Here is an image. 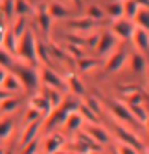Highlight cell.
Masks as SVG:
<instances>
[{"label":"cell","mask_w":149,"mask_h":154,"mask_svg":"<svg viewBox=\"0 0 149 154\" xmlns=\"http://www.w3.org/2000/svg\"><path fill=\"white\" fill-rule=\"evenodd\" d=\"M35 44H37L35 35H33V31L30 28L21 35V38H18V42H17V55L21 57V61L24 64H28L31 68H35L39 64L37 55H35Z\"/></svg>","instance_id":"obj_1"},{"label":"cell","mask_w":149,"mask_h":154,"mask_svg":"<svg viewBox=\"0 0 149 154\" xmlns=\"http://www.w3.org/2000/svg\"><path fill=\"white\" fill-rule=\"evenodd\" d=\"M11 70L26 92H35L39 88V72H35V68H31L24 63H15Z\"/></svg>","instance_id":"obj_2"},{"label":"cell","mask_w":149,"mask_h":154,"mask_svg":"<svg viewBox=\"0 0 149 154\" xmlns=\"http://www.w3.org/2000/svg\"><path fill=\"white\" fill-rule=\"evenodd\" d=\"M39 81H43L44 86H50V88H53V90H59V92H65V90H66L65 79H63L59 73H55L53 68H43V70H41Z\"/></svg>","instance_id":"obj_3"},{"label":"cell","mask_w":149,"mask_h":154,"mask_svg":"<svg viewBox=\"0 0 149 154\" xmlns=\"http://www.w3.org/2000/svg\"><path fill=\"white\" fill-rule=\"evenodd\" d=\"M114 130H116V136L120 138V141H122V143H125V145H129V147H133L135 150H142V149H144L142 140L136 136V134H133L131 130H127L125 127L116 125V127H114Z\"/></svg>","instance_id":"obj_4"},{"label":"cell","mask_w":149,"mask_h":154,"mask_svg":"<svg viewBox=\"0 0 149 154\" xmlns=\"http://www.w3.org/2000/svg\"><path fill=\"white\" fill-rule=\"evenodd\" d=\"M135 24L131 22V20H125V18H120V20H114V24H113V33L116 38H122V41H129V38L133 37V33H135Z\"/></svg>","instance_id":"obj_5"},{"label":"cell","mask_w":149,"mask_h":154,"mask_svg":"<svg viewBox=\"0 0 149 154\" xmlns=\"http://www.w3.org/2000/svg\"><path fill=\"white\" fill-rule=\"evenodd\" d=\"M114 46H116V37L110 33V31H105V33H101V35L98 37L96 51H98L100 55H107V53H110V51L114 50Z\"/></svg>","instance_id":"obj_6"},{"label":"cell","mask_w":149,"mask_h":154,"mask_svg":"<svg viewBox=\"0 0 149 154\" xmlns=\"http://www.w3.org/2000/svg\"><path fill=\"white\" fill-rule=\"evenodd\" d=\"M43 128V119H37V121H31L24 127L22 130V136H21V147L28 145L30 141L37 140V136H39V130Z\"/></svg>","instance_id":"obj_7"},{"label":"cell","mask_w":149,"mask_h":154,"mask_svg":"<svg viewBox=\"0 0 149 154\" xmlns=\"http://www.w3.org/2000/svg\"><path fill=\"white\" fill-rule=\"evenodd\" d=\"M66 116H68V114H66L63 108H55V110H52V112L46 116V119L43 121V127H44L46 130H53L55 127H59V125L65 123Z\"/></svg>","instance_id":"obj_8"},{"label":"cell","mask_w":149,"mask_h":154,"mask_svg":"<svg viewBox=\"0 0 149 154\" xmlns=\"http://www.w3.org/2000/svg\"><path fill=\"white\" fill-rule=\"evenodd\" d=\"M85 130H87V136L94 141V143H98V145H105V143L110 141L109 132L103 127H100V125H88Z\"/></svg>","instance_id":"obj_9"},{"label":"cell","mask_w":149,"mask_h":154,"mask_svg":"<svg viewBox=\"0 0 149 154\" xmlns=\"http://www.w3.org/2000/svg\"><path fill=\"white\" fill-rule=\"evenodd\" d=\"M125 59H127V53H125L123 50L110 53V57H109L107 63H105V72H107V73H114V72H118V70L125 64Z\"/></svg>","instance_id":"obj_10"},{"label":"cell","mask_w":149,"mask_h":154,"mask_svg":"<svg viewBox=\"0 0 149 154\" xmlns=\"http://www.w3.org/2000/svg\"><path fill=\"white\" fill-rule=\"evenodd\" d=\"M46 8V13L50 15V18L52 20H61V18H66L68 15H70V9L66 8V6H63L61 2H50L48 6H44Z\"/></svg>","instance_id":"obj_11"},{"label":"cell","mask_w":149,"mask_h":154,"mask_svg":"<svg viewBox=\"0 0 149 154\" xmlns=\"http://www.w3.org/2000/svg\"><path fill=\"white\" fill-rule=\"evenodd\" d=\"M65 143V138L61 136L59 132H55V134H50V136L46 138L44 141V152L46 154H55V152H59L61 147Z\"/></svg>","instance_id":"obj_12"},{"label":"cell","mask_w":149,"mask_h":154,"mask_svg":"<svg viewBox=\"0 0 149 154\" xmlns=\"http://www.w3.org/2000/svg\"><path fill=\"white\" fill-rule=\"evenodd\" d=\"M131 38H133L135 46H136L144 55H145V53H147V50H149V33H147V29H140V28H136Z\"/></svg>","instance_id":"obj_13"},{"label":"cell","mask_w":149,"mask_h":154,"mask_svg":"<svg viewBox=\"0 0 149 154\" xmlns=\"http://www.w3.org/2000/svg\"><path fill=\"white\" fill-rule=\"evenodd\" d=\"M96 24H98V22L90 20V18H85V17H81V18H74V20H68V28L76 29L78 33H87V31H92V29L96 28Z\"/></svg>","instance_id":"obj_14"},{"label":"cell","mask_w":149,"mask_h":154,"mask_svg":"<svg viewBox=\"0 0 149 154\" xmlns=\"http://www.w3.org/2000/svg\"><path fill=\"white\" fill-rule=\"evenodd\" d=\"M30 105H31V108H35L37 112H39L43 118H46V116L52 112V106H50V103H48V99L44 97L43 94H37V95H33L31 97V101H30Z\"/></svg>","instance_id":"obj_15"},{"label":"cell","mask_w":149,"mask_h":154,"mask_svg":"<svg viewBox=\"0 0 149 154\" xmlns=\"http://www.w3.org/2000/svg\"><path fill=\"white\" fill-rule=\"evenodd\" d=\"M110 110H113V114L116 116V118H118L120 121L129 123V125H135V123H136V121H135V118L131 116V112H129L127 105H123V103H113Z\"/></svg>","instance_id":"obj_16"},{"label":"cell","mask_w":149,"mask_h":154,"mask_svg":"<svg viewBox=\"0 0 149 154\" xmlns=\"http://www.w3.org/2000/svg\"><path fill=\"white\" fill-rule=\"evenodd\" d=\"M35 55H37V61L44 64V68H52V66H53V63H52V59H50L48 46H46L44 42H39V41H37V44H35Z\"/></svg>","instance_id":"obj_17"},{"label":"cell","mask_w":149,"mask_h":154,"mask_svg":"<svg viewBox=\"0 0 149 154\" xmlns=\"http://www.w3.org/2000/svg\"><path fill=\"white\" fill-rule=\"evenodd\" d=\"M43 95H44V97L48 99V103H50L52 110L59 108V106H61V103H63V94H61L59 90H53V88H50V86H44V90H43Z\"/></svg>","instance_id":"obj_18"},{"label":"cell","mask_w":149,"mask_h":154,"mask_svg":"<svg viewBox=\"0 0 149 154\" xmlns=\"http://www.w3.org/2000/svg\"><path fill=\"white\" fill-rule=\"evenodd\" d=\"M37 22H39V26H41V31L44 33V37H48L50 35V28H52V18H50V15L46 13V8L43 6V8H39V11H37Z\"/></svg>","instance_id":"obj_19"},{"label":"cell","mask_w":149,"mask_h":154,"mask_svg":"<svg viewBox=\"0 0 149 154\" xmlns=\"http://www.w3.org/2000/svg\"><path fill=\"white\" fill-rule=\"evenodd\" d=\"M0 88L6 90L8 94H17V92H21V90H22L21 83H18V79H17L13 73H6L4 81H2V86H0Z\"/></svg>","instance_id":"obj_20"},{"label":"cell","mask_w":149,"mask_h":154,"mask_svg":"<svg viewBox=\"0 0 149 154\" xmlns=\"http://www.w3.org/2000/svg\"><path fill=\"white\" fill-rule=\"evenodd\" d=\"M13 11L17 17H28L33 13V6L28 0H13Z\"/></svg>","instance_id":"obj_21"},{"label":"cell","mask_w":149,"mask_h":154,"mask_svg":"<svg viewBox=\"0 0 149 154\" xmlns=\"http://www.w3.org/2000/svg\"><path fill=\"white\" fill-rule=\"evenodd\" d=\"M129 64H131V70L135 73H144L145 68H147V61H145V57L142 53H135L131 55V61H129Z\"/></svg>","instance_id":"obj_22"},{"label":"cell","mask_w":149,"mask_h":154,"mask_svg":"<svg viewBox=\"0 0 149 154\" xmlns=\"http://www.w3.org/2000/svg\"><path fill=\"white\" fill-rule=\"evenodd\" d=\"M65 128L68 130V132H76L81 125H83V119H81V116L78 114V112H72V114H68L66 116V119H65Z\"/></svg>","instance_id":"obj_23"},{"label":"cell","mask_w":149,"mask_h":154,"mask_svg":"<svg viewBox=\"0 0 149 154\" xmlns=\"http://www.w3.org/2000/svg\"><path fill=\"white\" fill-rule=\"evenodd\" d=\"M17 42H18V38L11 33V29H8L6 31V35H4V38H2V50H6L9 55L11 53H17Z\"/></svg>","instance_id":"obj_24"},{"label":"cell","mask_w":149,"mask_h":154,"mask_svg":"<svg viewBox=\"0 0 149 154\" xmlns=\"http://www.w3.org/2000/svg\"><path fill=\"white\" fill-rule=\"evenodd\" d=\"M133 24H135V28L147 29L149 28V11L147 9H138L135 18H133Z\"/></svg>","instance_id":"obj_25"},{"label":"cell","mask_w":149,"mask_h":154,"mask_svg":"<svg viewBox=\"0 0 149 154\" xmlns=\"http://www.w3.org/2000/svg\"><path fill=\"white\" fill-rule=\"evenodd\" d=\"M127 108H129V112H131V116L135 118L136 123H140V125H145V123H147V110H145L144 105H138V106H127Z\"/></svg>","instance_id":"obj_26"},{"label":"cell","mask_w":149,"mask_h":154,"mask_svg":"<svg viewBox=\"0 0 149 154\" xmlns=\"http://www.w3.org/2000/svg\"><path fill=\"white\" fill-rule=\"evenodd\" d=\"M138 9L140 8L135 4V0H123V2H122V11H123L125 20H131L133 22V18H135V15H136Z\"/></svg>","instance_id":"obj_27"},{"label":"cell","mask_w":149,"mask_h":154,"mask_svg":"<svg viewBox=\"0 0 149 154\" xmlns=\"http://www.w3.org/2000/svg\"><path fill=\"white\" fill-rule=\"evenodd\" d=\"M28 29L26 26V17H15V20L11 24V33L17 37V38H21V35Z\"/></svg>","instance_id":"obj_28"},{"label":"cell","mask_w":149,"mask_h":154,"mask_svg":"<svg viewBox=\"0 0 149 154\" xmlns=\"http://www.w3.org/2000/svg\"><path fill=\"white\" fill-rule=\"evenodd\" d=\"M98 66H100V61H96V59H88V57H81V59H78V70L81 73L90 72V70H94Z\"/></svg>","instance_id":"obj_29"},{"label":"cell","mask_w":149,"mask_h":154,"mask_svg":"<svg viewBox=\"0 0 149 154\" xmlns=\"http://www.w3.org/2000/svg\"><path fill=\"white\" fill-rule=\"evenodd\" d=\"M105 15H109L113 20H120L123 17V11H122V2H109L107 9H105Z\"/></svg>","instance_id":"obj_30"},{"label":"cell","mask_w":149,"mask_h":154,"mask_svg":"<svg viewBox=\"0 0 149 154\" xmlns=\"http://www.w3.org/2000/svg\"><path fill=\"white\" fill-rule=\"evenodd\" d=\"M13 127H15L13 118H4V119H0V140L9 138V134L13 132Z\"/></svg>","instance_id":"obj_31"},{"label":"cell","mask_w":149,"mask_h":154,"mask_svg":"<svg viewBox=\"0 0 149 154\" xmlns=\"http://www.w3.org/2000/svg\"><path fill=\"white\" fill-rule=\"evenodd\" d=\"M78 114L81 116V119L83 121H88L90 125H98V121H100V118H98V116L96 114H92L85 105H79V108H78Z\"/></svg>","instance_id":"obj_32"},{"label":"cell","mask_w":149,"mask_h":154,"mask_svg":"<svg viewBox=\"0 0 149 154\" xmlns=\"http://www.w3.org/2000/svg\"><path fill=\"white\" fill-rule=\"evenodd\" d=\"M107 15H105V11L100 8V6H88V9H87V18H90V20H94V22H100V20H103Z\"/></svg>","instance_id":"obj_33"},{"label":"cell","mask_w":149,"mask_h":154,"mask_svg":"<svg viewBox=\"0 0 149 154\" xmlns=\"http://www.w3.org/2000/svg\"><path fill=\"white\" fill-rule=\"evenodd\" d=\"M18 106H21V101L9 97V99H6V101L0 103V112H2V114H13Z\"/></svg>","instance_id":"obj_34"},{"label":"cell","mask_w":149,"mask_h":154,"mask_svg":"<svg viewBox=\"0 0 149 154\" xmlns=\"http://www.w3.org/2000/svg\"><path fill=\"white\" fill-rule=\"evenodd\" d=\"M68 86H70V92H74L76 95H83L85 94V86L81 85V81L78 79L76 75H70L68 77Z\"/></svg>","instance_id":"obj_35"},{"label":"cell","mask_w":149,"mask_h":154,"mask_svg":"<svg viewBox=\"0 0 149 154\" xmlns=\"http://www.w3.org/2000/svg\"><path fill=\"white\" fill-rule=\"evenodd\" d=\"M0 11H2L6 22H9L11 18L15 17V11H13V0H2V6H0Z\"/></svg>","instance_id":"obj_36"},{"label":"cell","mask_w":149,"mask_h":154,"mask_svg":"<svg viewBox=\"0 0 149 154\" xmlns=\"http://www.w3.org/2000/svg\"><path fill=\"white\" fill-rule=\"evenodd\" d=\"M13 64H15V61H13V57L6 51V50H2L0 48V68H13Z\"/></svg>","instance_id":"obj_37"},{"label":"cell","mask_w":149,"mask_h":154,"mask_svg":"<svg viewBox=\"0 0 149 154\" xmlns=\"http://www.w3.org/2000/svg\"><path fill=\"white\" fill-rule=\"evenodd\" d=\"M85 106L92 112V114H96L98 118H100V114H101V105H100V101L96 99V97H87V103H85Z\"/></svg>","instance_id":"obj_38"},{"label":"cell","mask_w":149,"mask_h":154,"mask_svg":"<svg viewBox=\"0 0 149 154\" xmlns=\"http://www.w3.org/2000/svg\"><path fill=\"white\" fill-rule=\"evenodd\" d=\"M79 105H81V103H78L76 99H68V101H63L59 108H63V110H65L66 114H72V112H78Z\"/></svg>","instance_id":"obj_39"},{"label":"cell","mask_w":149,"mask_h":154,"mask_svg":"<svg viewBox=\"0 0 149 154\" xmlns=\"http://www.w3.org/2000/svg\"><path fill=\"white\" fill-rule=\"evenodd\" d=\"M72 149H74V154H88V152H90L88 145H87L85 141H81V140H78L76 143H74Z\"/></svg>","instance_id":"obj_40"},{"label":"cell","mask_w":149,"mask_h":154,"mask_svg":"<svg viewBox=\"0 0 149 154\" xmlns=\"http://www.w3.org/2000/svg\"><path fill=\"white\" fill-rule=\"evenodd\" d=\"M37 149H39V140H33V141H30L28 145L22 147V152L21 154H35Z\"/></svg>","instance_id":"obj_41"},{"label":"cell","mask_w":149,"mask_h":154,"mask_svg":"<svg viewBox=\"0 0 149 154\" xmlns=\"http://www.w3.org/2000/svg\"><path fill=\"white\" fill-rule=\"evenodd\" d=\"M37 119H41V114L37 112L35 108H30V110L26 112V125L31 123V121H37Z\"/></svg>","instance_id":"obj_42"},{"label":"cell","mask_w":149,"mask_h":154,"mask_svg":"<svg viewBox=\"0 0 149 154\" xmlns=\"http://www.w3.org/2000/svg\"><path fill=\"white\" fill-rule=\"evenodd\" d=\"M116 154H138V150H135L133 147H129V145H125V143H120Z\"/></svg>","instance_id":"obj_43"},{"label":"cell","mask_w":149,"mask_h":154,"mask_svg":"<svg viewBox=\"0 0 149 154\" xmlns=\"http://www.w3.org/2000/svg\"><path fill=\"white\" fill-rule=\"evenodd\" d=\"M6 31H8V22H6V18H4L2 11H0V44H2V38H4Z\"/></svg>","instance_id":"obj_44"},{"label":"cell","mask_w":149,"mask_h":154,"mask_svg":"<svg viewBox=\"0 0 149 154\" xmlns=\"http://www.w3.org/2000/svg\"><path fill=\"white\" fill-rule=\"evenodd\" d=\"M135 4H136L140 9H147V6H149V0H135Z\"/></svg>","instance_id":"obj_45"},{"label":"cell","mask_w":149,"mask_h":154,"mask_svg":"<svg viewBox=\"0 0 149 154\" xmlns=\"http://www.w3.org/2000/svg\"><path fill=\"white\" fill-rule=\"evenodd\" d=\"M11 97V94H8L6 90H2V88H0V103H2V101H6V99H9Z\"/></svg>","instance_id":"obj_46"},{"label":"cell","mask_w":149,"mask_h":154,"mask_svg":"<svg viewBox=\"0 0 149 154\" xmlns=\"http://www.w3.org/2000/svg\"><path fill=\"white\" fill-rule=\"evenodd\" d=\"M6 73H8V72H6L4 68H0V86H2V81H4V77H6Z\"/></svg>","instance_id":"obj_47"},{"label":"cell","mask_w":149,"mask_h":154,"mask_svg":"<svg viewBox=\"0 0 149 154\" xmlns=\"http://www.w3.org/2000/svg\"><path fill=\"white\" fill-rule=\"evenodd\" d=\"M70 2L76 6V8H81V0H70Z\"/></svg>","instance_id":"obj_48"},{"label":"cell","mask_w":149,"mask_h":154,"mask_svg":"<svg viewBox=\"0 0 149 154\" xmlns=\"http://www.w3.org/2000/svg\"><path fill=\"white\" fill-rule=\"evenodd\" d=\"M110 2H123V0H110Z\"/></svg>","instance_id":"obj_49"},{"label":"cell","mask_w":149,"mask_h":154,"mask_svg":"<svg viewBox=\"0 0 149 154\" xmlns=\"http://www.w3.org/2000/svg\"><path fill=\"white\" fill-rule=\"evenodd\" d=\"M88 154H103V152H88Z\"/></svg>","instance_id":"obj_50"},{"label":"cell","mask_w":149,"mask_h":154,"mask_svg":"<svg viewBox=\"0 0 149 154\" xmlns=\"http://www.w3.org/2000/svg\"><path fill=\"white\" fill-rule=\"evenodd\" d=\"M4 152H6V150H4V149H0V154H4Z\"/></svg>","instance_id":"obj_51"},{"label":"cell","mask_w":149,"mask_h":154,"mask_svg":"<svg viewBox=\"0 0 149 154\" xmlns=\"http://www.w3.org/2000/svg\"><path fill=\"white\" fill-rule=\"evenodd\" d=\"M4 154H11V152H4Z\"/></svg>","instance_id":"obj_52"},{"label":"cell","mask_w":149,"mask_h":154,"mask_svg":"<svg viewBox=\"0 0 149 154\" xmlns=\"http://www.w3.org/2000/svg\"><path fill=\"white\" fill-rule=\"evenodd\" d=\"M114 154H116V152H114Z\"/></svg>","instance_id":"obj_53"}]
</instances>
